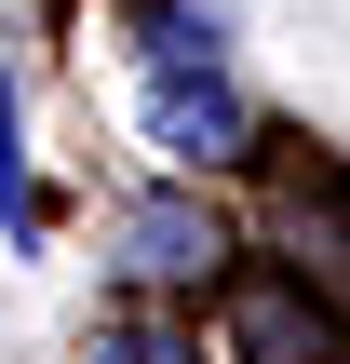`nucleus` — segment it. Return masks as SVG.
Segmentation results:
<instances>
[{
  "label": "nucleus",
  "instance_id": "obj_4",
  "mask_svg": "<svg viewBox=\"0 0 350 364\" xmlns=\"http://www.w3.org/2000/svg\"><path fill=\"white\" fill-rule=\"evenodd\" d=\"M0 230L40 243V189H27V149H13V81H0Z\"/></svg>",
  "mask_w": 350,
  "mask_h": 364
},
{
  "label": "nucleus",
  "instance_id": "obj_2",
  "mask_svg": "<svg viewBox=\"0 0 350 364\" xmlns=\"http://www.w3.org/2000/svg\"><path fill=\"white\" fill-rule=\"evenodd\" d=\"M216 257H229V230H216L189 189L121 203V270H135V284H216Z\"/></svg>",
  "mask_w": 350,
  "mask_h": 364
},
{
  "label": "nucleus",
  "instance_id": "obj_1",
  "mask_svg": "<svg viewBox=\"0 0 350 364\" xmlns=\"http://www.w3.org/2000/svg\"><path fill=\"white\" fill-rule=\"evenodd\" d=\"M148 135L175 162H229L243 149V95L216 81V54H148Z\"/></svg>",
  "mask_w": 350,
  "mask_h": 364
},
{
  "label": "nucleus",
  "instance_id": "obj_5",
  "mask_svg": "<svg viewBox=\"0 0 350 364\" xmlns=\"http://www.w3.org/2000/svg\"><path fill=\"white\" fill-rule=\"evenodd\" d=\"M81 364H202V351H189V338H162V324H108Z\"/></svg>",
  "mask_w": 350,
  "mask_h": 364
},
{
  "label": "nucleus",
  "instance_id": "obj_3",
  "mask_svg": "<svg viewBox=\"0 0 350 364\" xmlns=\"http://www.w3.org/2000/svg\"><path fill=\"white\" fill-rule=\"evenodd\" d=\"M243 351H256V364H310V351H324V311H297V297H243Z\"/></svg>",
  "mask_w": 350,
  "mask_h": 364
}]
</instances>
